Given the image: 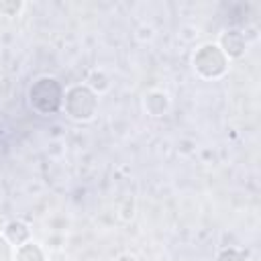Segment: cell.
Listing matches in <instances>:
<instances>
[{
  "label": "cell",
  "mask_w": 261,
  "mask_h": 261,
  "mask_svg": "<svg viewBox=\"0 0 261 261\" xmlns=\"http://www.w3.org/2000/svg\"><path fill=\"white\" fill-rule=\"evenodd\" d=\"M6 237H8L16 247H20V245H24V241L29 239V228H27L20 220H12V222L6 224Z\"/></svg>",
  "instance_id": "cell-2"
},
{
  "label": "cell",
  "mask_w": 261,
  "mask_h": 261,
  "mask_svg": "<svg viewBox=\"0 0 261 261\" xmlns=\"http://www.w3.org/2000/svg\"><path fill=\"white\" fill-rule=\"evenodd\" d=\"M88 82H90V88H92L94 92H98V94H102V92H106V90L110 88L108 77H106L102 71H92L90 77H88Z\"/></svg>",
  "instance_id": "cell-3"
},
{
  "label": "cell",
  "mask_w": 261,
  "mask_h": 261,
  "mask_svg": "<svg viewBox=\"0 0 261 261\" xmlns=\"http://www.w3.org/2000/svg\"><path fill=\"white\" fill-rule=\"evenodd\" d=\"M220 51L226 55V57H241L243 51H245V39L241 33L237 31H226L222 37H220V43H218Z\"/></svg>",
  "instance_id": "cell-1"
},
{
  "label": "cell",
  "mask_w": 261,
  "mask_h": 261,
  "mask_svg": "<svg viewBox=\"0 0 261 261\" xmlns=\"http://www.w3.org/2000/svg\"><path fill=\"white\" fill-rule=\"evenodd\" d=\"M116 261H137V257H135V255H130V253H122V255H118V257H116Z\"/></svg>",
  "instance_id": "cell-4"
}]
</instances>
